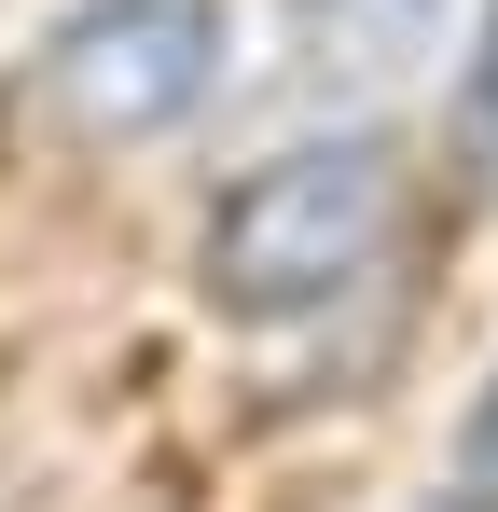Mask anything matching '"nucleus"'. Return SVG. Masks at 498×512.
<instances>
[{
	"mask_svg": "<svg viewBox=\"0 0 498 512\" xmlns=\"http://www.w3.org/2000/svg\"><path fill=\"white\" fill-rule=\"evenodd\" d=\"M388 222H402V167L374 139L263 153L208 208V305H236V319H319V305H346L388 263Z\"/></svg>",
	"mask_w": 498,
	"mask_h": 512,
	"instance_id": "1",
	"label": "nucleus"
},
{
	"mask_svg": "<svg viewBox=\"0 0 498 512\" xmlns=\"http://www.w3.org/2000/svg\"><path fill=\"white\" fill-rule=\"evenodd\" d=\"M222 84V0H83L28 56V111L70 139H166Z\"/></svg>",
	"mask_w": 498,
	"mask_h": 512,
	"instance_id": "2",
	"label": "nucleus"
},
{
	"mask_svg": "<svg viewBox=\"0 0 498 512\" xmlns=\"http://www.w3.org/2000/svg\"><path fill=\"white\" fill-rule=\"evenodd\" d=\"M443 14H457V0H291V56H305L319 84H388L402 56L443 42Z\"/></svg>",
	"mask_w": 498,
	"mask_h": 512,
	"instance_id": "3",
	"label": "nucleus"
},
{
	"mask_svg": "<svg viewBox=\"0 0 498 512\" xmlns=\"http://www.w3.org/2000/svg\"><path fill=\"white\" fill-rule=\"evenodd\" d=\"M457 125H471V153L498 167V14H485V42H471V97H457Z\"/></svg>",
	"mask_w": 498,
	"mask_h": 512,
	"instance_id": "4",
	"label": "nucleus"
},
{
	"mask_svg": "<svg viewBox=\"0 0 498 512\" xmlns=\"http://www.w3.org/2000/svg\"><path fill=\"white\" fill-rule=\"evenodd\" d=\"M471 485H498V374H485V402H471Z\"/></svg>",
	"mask_w": 498,
	"mask_h": 512,
	"instance_id": "5",
	"label": "nucleus"
},
{
	"mask_svg": "<svg viewBox=\"0 0 498 512\" xmlns=\"http://www.w3.org/2000/svg\"><path fill=\"white\" fill-rule=\"evenodd\" d=\"M471 512H498V485H485V499H471Z\"/></svg>",
	"mask_w": 498,
	"mask_h": 512,
	"instance_id": "6",
	"label": "nucleus"
}]
</instances>
